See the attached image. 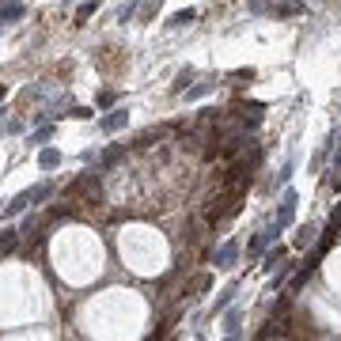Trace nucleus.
<instances>
[{
	"label": "nucleus",
	"instance_id": "nucleus-1",
	"mask_svg": "<svg viewBox=\"0 0 341 341\" xmlns=\"http://www.w3.org/2000/svg\"><path fill=\"white\" fill-rule=\"evenodd\" d=\"M53 193V182H42V186H31V190H23V193H15L12 201L4 205V216H19V212H27L34 201H46Z\"/></svg>",
	"mask_w": 341,
	"mask_h": 341
},
{
	"label": "nucleus",
	"instance_id": "nucleus-2",
	"mask_svg": "<svg viewBox=\"0 0 341 341\" xmlns=\"http://www.w3.org/2000/svg\"><path fill=\"white\" fill-rule=\"evenodd\" d=\"M296 190H288L285 193V197H280V209H277V224H280V231H285L288 228V224H292V216H296Z\"/></svg>",
	"mask_w": 341,
	"mask_h": 341
},
{
	"label": "nucleus",
	"instance_id": "nucleus-3",
	"mask_svg": "<svg viewBox=\"0 0 341 341\" xmlns=\"http://www.w3.org/2000/svg\"><path fill=\"white\" fill-rule=\"evenodd\" d=\"M122 125H129V110H110L106 118H99V129L103 133H118Z\"/></svg>",
	"mask_w": 341,
	"mask_h": 341
},
{
	"label": "nucleus",
	"instance_id": "nucleus-4",
	"mask_svg": "<svg viewBox=\"0 0 341 341\" xmlns=\"http://www.w3.org/2000/svg\"><path fill=\"white\" fill-rule=\"evenodd\" d=\"M27 15V8L19 0H0V23H19Z\"/></svg>",
	"mask_w": 341,
	"mask_h": 341
},
{
	"label": "nucleus",
	"instance_id": "nucleus-5",
	"mask_svg": "<svg viewBox=\"0 0 341 341\" xmlns=\"http://www.w3.org/2000/svg\"><path fill=\"white\" fill-rule=\"evenodd\" d=\"M235 254H239L235 243H224L220 254H216V266H220V269H235Z\"/></svg>",
	"mask_w": 341,
	"mask_h": 341
},
{
	"label": "nucleus",
	"instance_id": "nucleus-6",
	"mask_svg": "<svg viewBox=\"0 0 341 341\" xmlns=\"http://www.w3.org/2000/svg\"><path fill=\"white\" fill-rule=\"evenodd\" d=\"M57 163H61V152H57V148H46V152H38V167H42V171H53Z\"/></svg>",
	"mask_w": 341,
	"mask_h": 341
},
{
	"label": "nucleus",
	"instance_id": "nucleus-7",
	"mask_svg": "<svg viewBox=\"0 0 341 341\" xmlns=\"http://www.w3.org/2000/svg\"><path fill=\"white\" fill-rule=\"evenodd\" d=\"M15 243H19V231H12V228H8V231H0V250H12Z\"/></svg>",
	"mask_w": 341,
	"mask_h": 341
},
{
	"label": "nucleus",
	"instance_id": "nucleus-8",
	"mask_svg": "<svg viewBox=\"0 0 341 341\" xmlns=\"http://www.w3.org/2000/svg\"><path fill=\"white\" fill-rule=\"evenodd\" d=\"M186 23H193V8H190V12H174L171 15V27H186Z\"/></svg>",
	"mask_w": 341,
	"mask_h": 341
},
{
	"label": "nucleus",
	"instance_id": "nucleus-9",
	"mask_svg": "<svg viewBox=\"0 0 341 341\" xmlns=\"http://www.w3.org/2000/svg\"><path fill=\"white\" fill-rule=\"evenodd\" d=\"M53 136V125H46V129H38V133H31V144H46Z\"/></svg>",
	"mask_w": 341,
	"mask_h": 341
},
{
	"label": "nucleus",
	"instance_id": "nucleus-10",
	"mask_svg": "<svg viewBox=\"0 0 341 341\" xmlns=\"http://www.w3.org/2000/svg\"><path fill=\"white\" fill-rule=\"evenodd\" d=\"M133 12H136V0H129V4L122 8V12H118V19H122V23H125V19H133Z\"/></svg>",
	"mask_w": 341,
	"mask_h": 341
},
{
	"label": "nucleus",
	"instance_id": "nucleus-11",
	"mask_svg": "<svg viewBox=\"0 0 341 341\" xmlns=\"http://www.w3.org/2000/svg\"><path fill=\"white\" fill-rule=\"evenodd\" d=\"M311 239H315V228H304V231H299V239H296V243H299V247H307Z\"/></svg>",
	"mask_w": 341,
	"mask_h": 341
},
{
	"label": "nucleus",
	"instance_id": "nucleus-12",
	"mask_svg": "<svg viewBox=\"0 0 341 341\" xmlns=\"http://www.w3.org/2000/svg\"><path fill=\"white\" fill-rule=\"evenodd\" d=\"M337 167H341V148H337Z\"/></svg>",
	"mask_w": 341,
	"mask_h": 341
},
{
	"label": "nucleus",
	"instance_id": "nucleus-13",
	"mask_svg": "<svg viewBox=\"0 0 341 341\" xmlns=\"http://www.w3.org/2000/svg\"><path fill=\"white\" fill-rule=\"evenodd\" d=\"M0 99H4V87H0Z\"/></svg>",
	"mask_w": 341,
	"mask_h": 341
}]
</instances>
